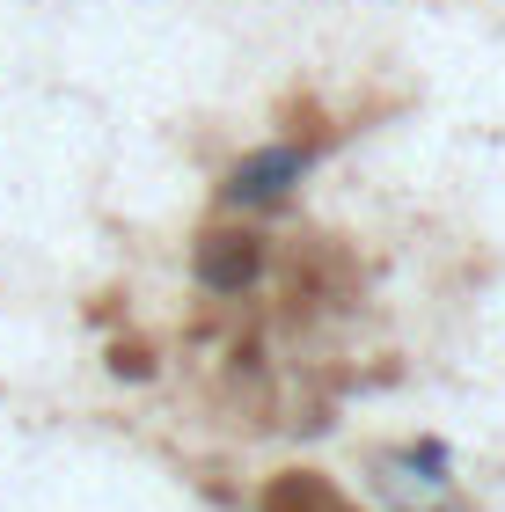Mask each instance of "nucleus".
Listing matches in <instances>:
<instances>
[{"label": "nucleus", "instance_id": "nucleus-2", "mask_svg": "<svg viewBox=\"0 0 505 512\" xmlns=\"http://www.w3.org/2000/svg\"><path fill=\"white\" fill-rule=\"evenodd\" d=\"M257 264H264L257 235H205L198 242V286H213V293H242L257 278Z\"/></svg>", "mask_w": 505, "mask_h": 512}, {"label": "nucleus", "instance_id": "nucleus-1", "mask_svg": "<svg viewBox=\"0 0 505 512\" xmlns=\"http://www.w3.org/2000/svg\"><path fill=\"white\" fill-rule=\"evenodd\" d=\"M301 169H308L301 147H257V154H242L235 169H227L220 198L227 205H271V198H286L293 183H301Z\"/></svg>", "mask_w": 505, "mask_h": 512}]
</instances>
